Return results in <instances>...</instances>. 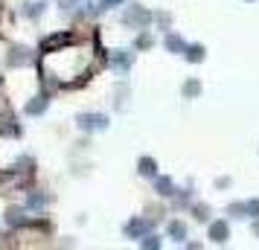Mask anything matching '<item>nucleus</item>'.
Masks as SVG:
<instances>
[{
	"mask_svg": "<svg viewBox=\"0 0 259 250\" xmlns=\"http://www.w3.org/2000/svg\"><path fill=\"white\" fill-rule=\"evenodd\" d=\"M227 233H230V230H227V224H224V221H215V224L210 227L212 241H227Z\"/></svg>",
	"mask_w": 259,
	"mask_h": 250,
	"instance_id": "obj_3",
	"label": "nucleus"
},
{
	"mask_svg": "<svg viewBox=\"0 0 259 250\" xmlns=\"http://www.w3.org/2000/svg\"><path fill=\"white\" fill-rule=\"evenodd\" d=\"M149 18H152V15L146 12L143 6H128V9L122 12V18H119V21H122L125 26H140V29H143V26L149 24Z\"/></svg>",
	"mask_w": 259,
	"mask_h": 250,
	"instance_id": "obj_1",
	"label": "nucleus"
},
{
	"mask_svg": "<svg viewBox=\"0 0 259 250\" xmlns=\"http://www.w3.org/2000/svg\"><path fill=\"white\" fill-rule=\"evenodd\" d=\"M169 233H172V236H175L178 241H181V238L187 236V227L181 224V221H169Z\"/></svg>",
	"mask_w": 259,
	"mask_h": 250,
	"instance_id": "obj_8",
	"label": "nucleus"
},
{
	"mask_svg": "<svg viewBox=\"0 0 259 250\" xmlns=\"http://www.w3.org/2000/svg\"><path fill=\"white\" fill-rule=\"evenodd\" d=\"M105 125H108V119L102 114H82L79 117V128H84V131H102Z\"/></svg>",
	"mask_w": 259,
	"mask_h": 250,
	"instance_id": "obj_2",
	"label": "nucleus"
},
{
	"mask_svg": "<svg viewBox=\"0 0 259 250\" xmlns=\"http://www.w3.org/2000/svg\"><path fill=\"white\" fill-rule=\"evenodd\" d=\"M184 56H187L189 61H201V59H204V47H201V44H192V47H184Z\"/></svg>",
	"mask_w": 259,
	"mask_h": 250,
	"instance_id": "obj_4",
	"label": "nucleus"
},
{
	"mask_svg": "<svg viewBox=\"0 0 259 250\" xmlns=\"http://www.w3.org/2000/svg\"><path fill=\"white\" fill-rule=\"evenodd\" d=\"M44 105H47V99H38V102H32V105H26V114H41Z\"/></svg>",
	"mask_w": 259,
	"mask_h": 250,
	"instance_id": "obj_11",
	"label": "nucleus"
},
{
	"mask_svg": "<svg viewBox=\"0 0 259 250\" xmlns=\"http://www.w3.org/2000/svg\"><path fill=\"white\" fill-rule=\"evenodd\" d=\"M6 218H9V224H21V210H9Z\"/></svg>",
	"mask_w": 259,
	"mask_h": 250,
	"instance_id": "obj_14",
	"label": "nucleus"
},
{
	"mask_svg": "<svg viewBox=\"0 0 259 250\" xmlns=\"http://www.w3.org/2000/svg\"><path fill=\"white\" fill-rule=\"evenodd\" d=\"M114 67H119V70H128V67H131V56L119 49L117 56H114Z\"/></svg>",
	"mask_w": 259,
	"mask_h": 250,
	"instance_id": "obj_6",
	"label": "nucleus"
},
{
	"mask_svg": "<svg viewBox=\"0 0 259 250\" xmlns=\"http://www.w3.org/2000/svg\"><path fill=\"white\" fill-rule=\"evenodd\" d=\"M198 90H201L198 82H187V84H184V93H187V96H195Z\"/></svg>",
	"mask_w": 259,
	"mask_h": 250,
	"instance_id": "obj_13",
	"label": "nucleus"
},
{
	"mask_svg": "<svg viewBox=\"0 0 259 250\" xmlns=\"http://www.w3.org/2000/svg\"><path fill=\"white\" fill-rule=\"evenodd\" d=\"M166 47L172 49V53H184V47H187V44H184L178 35H166Z\"/></svg>",
	"mask_w": 259,
	"mask_h": 250,
	"instance_id": "obj_7",
	"label": "nucleus"
},
{
	"mask_svg": "<svg viewBox=\"0 0 259 250\" xmlns=\"http://www.w3.org/2000/svg\"><path fill=\"white\" fill-rule=\"evenodd\" d=\"M157 189H160V195H172V180H157Z\"/></svg>",
	"mask_w": 259,
	"mask_h": 250,
	"instance_id": "obj_12",
	"label": "nucleus"
},
{
	"mask_svg": "<svg viewBox=\"0 0 259 250\" xmlns=\"http://www.w3.org/2000/svg\"><path fill=\"white\" fill-rule=\"evenodd\" d=\"M140 175L152 178V175H154V160H149V157H146V160H140Z\"/></svg>",
	"mask_w": 259,
	"mask_h": 250,
	"instance_id": "obj_9",
	"label": "nucleus"
},
{
	"mask_svg": "<svg viewBox=\"0 0 259 250\" xmlns=\"http://www.w3.org/2000/svg\"><path fill=\"white\" fill-rule=\"evenodd\" d=\"M44 12V6L41 3H26L24 6V15H29V18H35V15H41Z\"/></svg>",
	"mask_w": 259,
	"mask_h": 250,
	"instance_id": "obj_10",
	"label": "nucleus"
},
{
	"mask_svg": "<svg viewBox=\"0 0 259 250\" xmlns=\"http://www.w3.org/2000/svg\"><path fill=\"white\" fill-rule=\"evenodd\" d=\"M149 227H152V224H149V221H131V224L125 227V233H128V236L134 238V236H137V233H146Z\"/></svg>",
	"mask_w": 259,
	"mask_h": 250,
	"instance_id": "obj_5",
	"label": "nucleus"
}]
</instances>
